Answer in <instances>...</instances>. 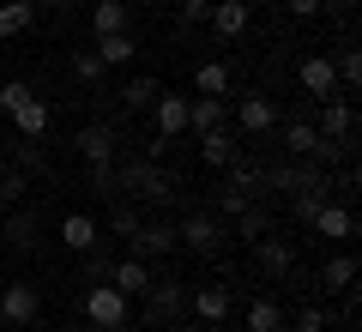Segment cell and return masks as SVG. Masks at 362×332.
I'll list each match as a JSON object with an SVG mask.
<instances>
[{
  "instance_id": "27",
  "label": "cell",
  "mask_w": 362,
  "mask_h": 332,
  "mask_svg": "<svg viewBox=\"0 0 362 332\" xmlns=\"http://www.w3.org/2000/svg\"><path fill=\"white\" fill-rule=\"evenodd\" d=\"M356 284V254H332L320 266V290H350Z\"/></svg>"
},
{
  "instance_id": "24",
  "label": "cell",
  "mask_w": 362,
  "mask_h": 332,
  "mask_svg": "<svg viewBox=\"0 0 362 332\" xmlns=\"http://www.w3.org/2000/svg\"><path fill=\"white\" fill-rule=\"evenodd\" d=\"M247 332H284V308L272 302V296H254L247 302Z\"/></svg>"
},
{
  "instance_id": "41",
  "label": "cell",
  "mask_w": 362,
  "mask_h": 332,
  "mask_svg": "<svg viewBox=\"0 0 362 332\" xmlns=\"http://www.w3.org/2000/svg\"><path fill=\"white\" fill-rule=\"evenodd\" d=\"M284 13L290 18H314V13H320V0H284Z\"/></svg>"
},
{
  "instance_id": "29",
  "label": "cell",
  "mask_w": 362,
  "mask_h": 332,
  "mask_svg": "<svg viewBox=\"0 0 362 332\" xmlns=\"http://www.w3.org/2000/svg\"><path fill=\"white\" fill-rule=\"evenodd\" d=\"M272 230V217H266V205H247V212H235V236H242V242H259V236Z\"/></svg>"
},
{
  "instance_id": "23",
  "label": "cell",
  "mask_w": 362,
  "mask_h": 332,
  "mask_svg": "<svg viewBox=\"0 0 362 332\" xmlns=\"http://www.w3.org/2000/svg\"><path fill=\"white\" fill-rule=\"evenodd\" d=\"M284 151H290V157H308V164H314V151H320V133H314V121H284Z\"/></svg>"
},
{
  "instance_id": "11",
  "label": "cell",
  "mask_w": 362,
  "mask_h": 332,
  "mask_svg": "<svg viewBox=\"0 0 362 332\" xmlns=\"http://www.w3.org/2000/svg\"><path fill=\"white\" fill-rule=\"evenodd\" d=\"M187 302H194V314L206 320V326H223L230 308H235V290H230V284H206V290H194Z\"/></svg>"
},
{
  "instance_id": "2",
  "label": "cell",
  "mask_w": 362,
  "mask_h": 332,
  "mask_svg": "<svg viewBox=\"0 0 362 332\" xmlns=\"http://www.w3.org/2000/svg\"><path fill=\"white\" fill-rule=\"evenodd\" d=\"M78 308H85V320L97 332H121L127 326V296H121L115 284H90V290L78 296Z\"/></svg>"
},
{
  "instance_id": "1",
  "label": "cell",
  "mask_w": 362,
  "mask_h": 332,
  "mask_svg": "<svg viewBox=\"0 0 362 332\" xmlns=\"http://www.w3.org/2000/svg\"><path fill=\"white\" fill-rule=\"evenodd\" d=\"M115 181H121V193H133V200H151V205H169L175 200V176H169L157 157H127V164L115 169Z\"/></svg>"
},
{
  "instance_id": "19",
  "label": "cell",
  "mask_w": 362,
  "mask_h": 332,
  "mask_svg": "<svg viewBox=\"0 0 362 332\" xmlns=\"http://www.w3.org/2000/svg\"><path fill=\"white\" fill-rule=\"evenodd\" d=\"M109 284H115L121 296H139L145 284H151V266H145L139 254H127V260H115V266H109Z\"/></svg>"
},
{
  "instance_id": "30",
  "label": "cell",
  "mask_w": 362,
  "mask_h": 332,
  "mask_svg": "<svg viewBox=\"0 0 362 332\" xmlns=\"http://www.w3.org/2000/svg\"><path fill=\"white\" fill-rule=\"evenodd\" d=\"M73 79H78V85H103V79H109L103 55H97V49H78L73 55Z\"/></svg>"
},
{
  "instance_id": "5",
  "label": "cell",
  "mask_w": 362,
  "mask_h": 332,
  "mask_svg": "<svg viewBox=\"0 0 362 332\" xmlns=\"http://www.w3.org/2000/svg\"><path fill=\"white\" fill-rule=\"evenodd\" d=\"M175 242H187L194 254H218V248H223V224L211 212H187L175 224Z\"/></svg>"
},
{
  "instance_id": "31",
  "label": "cell",
  "mask_w": 362,
  "mask_h": 332,
  "mask_svg": "<svg viewBox=\"0 0 362 332\" xmlns=\"http://www.w3.org/2000/svg\"><path fill=\"white\" fill-rule=\"evenodd\" d=\"M25 193H30V176H25V169H0V212L18 205Z\"/></svg>"
},
{
  "instance_id": "39",
  "label": "cell",
  "mask_w": 362,
  "mask_h": 332,
  "mask_svg": "<svg viewBox=\"0 0 362 332\" xmlns=\"http://www.w3.org/2000/svg\"><path fill=\"white\" fill-rule=\"evenodd\" d=\"M296 332H326V308H302V314H296Z\"/></svg>"
},
{
  "instance_id": "32",
  "label": "cell",
  "mask_w": 362,
  "mask_h": 332,
  "mask_svg": "<svg viewBox=\"0 0 362 332\" xmlns=\"http://www.w3.org/2000/svg\"><path fill=\"white\" fill-rule=\"evenodd\" d=\"M139 224H145V217H139V205H127V200H121V193H115V212H109V230H115L121 242H127V236L139 230Z\"/></svg>"
},
{
  "instance_id": "33",
  "label": "cell",
  "mask_w": 362,
  "mask_h": 332,
  "mask_svg": "<svg viewBox=\"0 0 362 332\" xmlns=\"http://www.w3.org/2000/svg\"><path fill=\"white\" fill-rule=\"evenodd\" d=\"M157 91H163V85H157V79H133V85L121 91V103H127L133 115H139V109H151V103H157Z\"/></svg>"
},
{
  "instance_id": "40",
  "label": "cell",
  "mask_w": 362,
  "mask_h": 332,
  "mask_svg": "<svg viewBox=\"0 0 362 332\" xmlns=\"http://www.w3.org/2000/svg\"><path fill=\"white\" fill-rule=\"evenodd\" d=\"M175 6H181V25H199V18H206V6H211V0H175Z\"/></svg>"
},
{
  "instance_id": "38",
  "label": "cell",
  "mask_w": 362,
  "mask_h": 332,
  "mask_svg": "<svg viewBox=\"0 0 362 332\" xmlns=\"http://www.w3.org/2000/svg\"><path fill=\"white\" fill-rule=\"evenodd\" d=\"M25 97H30V85H25V79H6V85H0V109H6V115H13V109H18Z\"/></svg>"
},
{
  "instance_id": "25",
  "label": "cell",
  "mask_w": 362,
  "mask_h": 332,
  "mask_svg": "<svg viewBox=\"0 0 362 332\" xmlns=\"http://www.w3.org/2000/svg\"><path fill=\"white\" fill-rule=\"evenodd\" d=\"M211 127H223V97L187 103V133H211Z\"/></svg>"
},
{
  "instance_id": "28",
  "label": "cell",
  "mask_w": 362,
  "mask_h": 332,
  "mask_svg": "<svg viewBox=\"0 0 362 332\" xmlns=\"http://www.w3.org/2000/svg\"><path fill=\"white\" fill-rule=\"evenodd\" d=\"M194 91H199V97H230V67H223V61H206V67L194 73Z\"/></svg>"
},
{
  "instance_id": "14",
  "label": "cell",
  "mask_w": 362,
  "mask_h": 332,
  "mask_svg": "<svg viewBox=\"0 0 362 332\" xmlns=\"http://www.w3.org/2000/svg\"><path fill=\"white\" fill-rule=\"evenodd\" d=\"M61 242L73 248V254H90V248L103 242V230H97V217H85V212H66V217H61Z\"/></svg>"
},
{
  "instance_id": "26",
  "label": "cell",
  "mask_w": 362,
  "mask_h": 332,
  "mask_svg": "<svg viewBox=\"0 0 362 332\" xmlns=\"http://www.w3.org/2000/svg\"><path fill=\"white\" fill-rule=\"evenodd\" d=\"M133 30H109V37H97V55H103V67H127L133 61Z\"/></svg>"
},
{
  "instance_id": "13",
  "label": "cell",
  "mask_w": 362,
  "mask_h": 332,
  "mask_svg": "<svg viewBox=\"0 0 362 332\" xmlns=\"http://www.w3.org/2000/svg\"><path fill=\"white\" fill-rule=\"evenodd\" d=\"M308 224L326 236V242H350V236H356V217H350V205H338V200H326Z\"/></svg>"
},
{
  "instance_id": "42",
  "label": "cell",
  "mask_w": 362,
  "mask_h": 332,
  "mask_svg": "<svg viewBox=\"0 0 362 332\" xmlns=\"http://www.w3.org/2000/svg\"><path fill=\"white\" fill-rule=\"evenodd\" d=\"M320 6H332V13H338V6H350V0H320Z\"/></svg>"
},
{
  "instance_id": "6",
  "label": "cell",
  "mask_w": 362,
  "mask_h": 332,
  "mask_svg": "<svg viewBox=\"0 0 362 332\" xmlns=\"http://www.w3.org/2000/svg\"><path fill=\"white\" fill-rule=\"evenodd\" d=\"M296 79H302V91H308L314 103H326V97H344V85H338V67L326 61V55H302Z\"/></svg>"
},
{
  "instance_id": "16",
  "label": "cell",
  "mask_w": 362,
  "mask_h": 332,
  "mask_svg": "<svg viewBox=\"0 0 362 332\" xmlns=\"http://www.w3.org/2000/svg\"><path fill=\"white\" fill-rule=\"evenodd\" d=\"M127 242H133V254H139V260H151V254H169V248H181V242H175V224H139V230H133Z\"/></svg>"
},
{
  "instance_id": "34",
  "label": "cell",
  "mask_w": 362,
  "mask_h": 332,
  "mask_svg": "<svg viewBox=\"0 0 362 332\" xmlns=\"http://www.w3.org/2000/svg\"><path fill=\"white\" fill-rule=\"evenodd\" d=\"M6 236H13V248H37V217L13 212V217H6Z\"/></svg>"
},
{
  "instance_id": "9",
  "label": "cell",
  "mask_w": 362,
  "mask_h": 332,
  "mask_svg": "<svg viewBox=\"0 0 362 332\" xmlns=\"http://www.w3.org/2000/svg\"><path fill=\"white\" fill-rule=\"evenodd\" d=\"M206 18H211V30H218L223 42H235V37H247V18H254V6H247V0H211Z\"/></svg>"
},
{
  "instance_id": "44",
  "label": "cell",
  "mask_w": 362,
  "mask_h": 332,
  "mask_svg": "<svg viewBox=\"0 0 362 332\" xmlns=\"http://www.w3.org/2000/svg\"><path fill=\"white\" fill-rule=\"evenodd\" d=\"M247 6H254V0H247Z\"/></svg>"
},
{
  "instance_id": "4",
  "label": "cell",
  "mask_w": 362,
  "mask_h": 332,
  "mask_svg": "<svg viewBox=\"0 0 362 332\" xmlns=\"http://www.w3.org/2000/svg\"><path fill=\"white\" fill-rule=\"evenodd\" d=\"M37 314H42V290L30 278H18V284L0 290V320H6V326H37Z\"/></svg>"
},
{
  "instance_id": "36",
  "label": "cell",
  "mask_w": 362,
  "mask_h": 332,
  "mask_svg": "<svg viewBox=\"0 0 362 332\" xmlns=\"http://www.w3.org/2000/svg\"><path fill=\"white\" fill-rule=\"evenodd\" d=\"M332 67H338V85H344V91H356V79H362V55H356V49H344Z\"/></svg>"
},
{
  "instance_id": "10",
  "label": "cell",
  "mask_w": 362,
  "mask_h": 332,
  "mask_svg": "<svg viewBox=\"0 0 362 332\" xmlns=\"http://www.w3.org/2000/svg\"><path fill=\"white\" fill-rule=\"evenodd\" d=\"M320 139H338V145H350V133H356V109H350V97H326V109H320Z\"/></svg>"
},
{
  "instance_id": "35",
  "label": "cell",
  "mask_w": 362,
  "mask_h": 332,
  "mask_svg": "<svg viewBox=\"0 0 362 332\" xmlns=\"http://www.w3.org/2000/svg\"><path fill=\"white\" fill-rule=\"evenodd\" d=\"M42 164H49L42 139H18V151H13V169H25V176H30V169H42Z\"/></svg>"
},
{
  "instance_id": "22",
  "label": "cell",
  "mask_w": 362,
  "mask_h": 332,
  "mask_svg": "<svg viewBox=\"0 0 362 332\" xmlns=\"http://www.w3.org/2000/svg\"><path fill=\"white\" fill-rule=\"evenodd\" d=\"M30 25H37V0H6V6H0V42L18 37V30H30Z\"/></svg>"
},
{
  "instance_id": "37",
  "label": "cell",
  "mask_w": 362,
  "mask_h": 332,
  "mask_svg": "<svg viewBox=\"0 0 362 332\" xmlns=\"http://www.w3.org/2000/svg\"><path fill=\"white\" fill-rule=\"evenodd\" d=\"M247 205H254V193H247V188H235V181H230V188L218 193V212H223V217H235V212H247Z\"/></svg>"
},
{
  "instance_id": "43",
  "label": "cell",
  "mask_w": 362,
  "mask_h": 332,
  "mask_svg": "<svg viewBox=\"0 0 362 332\" xmlns=\"http://www.w3.org/2000/svg\"><path fill=\"white\" fill-rule=\"evenodd\" d=\"M163 332H187V326H163Z\"/></svg>"
},
{
  "instance_id": "3",
  "label": "cell",
  "mask_w": 362,
  "mask_h": 332,
  "mask_svg": "<svg viewBox=\"0 0 362 332\" xmlns=\"http://www.w3.org/2000/svg\"><path fill=\"white\" fill-rule=\"evenodd\" d=\"M139 296H145V320H151L157 332H163V326H175V314L187 308V290H181V284H169V278H151Z\"/></svg>"
},
{
  "instance_id": "21",
  "label": "cell",
  "mask_w": 362,
  "mask_h": 332,
  "mask_svg": "<svg viewBox=\"0 0 362 332\" xmlns=\"http://www.w3.org/2000/svg\"><path fill=\"white\" fill-rule=\"evenodd\" d=\"M109 30H127V0H97L90 6V37H109Z\"/></svg>"
},
{
  "instance_id": "18",
  "label": "cell",
  "mask_w": 362,
  "mask_h": 332,
  "mask_svg": "<svg viewBox=\"0 0 362 332\" xmlns=\"http://www.w3.org/2000/svg\"><path fill=\"white\" fill-rule=\"evenodd\" d=\"M13 127H18V139H42V133H49V103H42L37 91L13 109Z\"/></svg>"
},
{
  "instance_id": "17",
  "label": "cell",
  "mask_w": 362,
  "mask_h": 332,
  "mask_svg": "<svg viewBox=\"0 0 362 332\" xmlns=\"http://www.w3.org/2000/svg\"><path fill=\"white\" fill-rule=\"evenodd\" d=\"M308 181H320V169L302 157V164H272L266 169V188H278V193H302Z\"/></svg>"
},
{
  "instance_id": "20",
  "label": "cell",
  "mask_w": 362,
  "mask_h": 332,
  "mask_svg": "<svg viewBox=\"0 0 362 332\" xmlns=\"http://www.w3.org/2000/svg\"><path fill=\"white\" fill-rule=\"evenodd\" d=\"M199 157H206L211 169H230L235 157H242V145H235L223 127H211V133H199Z\"/></svg>"
},
{
  "instance_id": "12",
  "label": "cell",
  "mask_w": 362,
  "mask_h": 332,
  "mask_svg": "<svg viewBox=\"0 0 362 332\" xmlns=\"http://www.w3.org/2000/svg\"><path fill=\"white\" fill-rule=\"evenodd\" d=\"M151 115H157V139H175V133H187V97L181 91H157Z\"/></svg>"
},
{
  "instance_id": "7",
  "label": "cell",
  "mask_w": 362,
  "mask_h": 332,
  "mask_svg": "<svg viewBox=\"0 0 362 332\" xmlns=\"http://www.w3.org/2000/svg\"><path fill=\"white\" fill-rule=\"evenodd\" d=\"M78 157H85L90 169H109L115 164V127H103V121H90V127H78Z\"/></svg>"
},
{
  "instance_id": "15",
  "label": "cell",
  "mask_w": 362,
  "mask_h": 332,
  "mask_svg": "<svg viewBox=\"0 0 362 332\" xmlns=\"http://www.w3.org/2000/svg\"><path fill=\"white\" fill-rule=\"evenodd\" d=\"M254 260H259V272H266V278H284L290 266H296V254H290V242H278V236H259L254 242Z\"/></svg>"
},
{
  "instance_id": "8",
  "label": "cell",
  "mask_w": 362,
  "mask_h": 332,
  "mask_svg": "<svg viewBox=\"0 0 362 332\" xmlns=\"http://www.w3.org/2000/svg\"><path fill=\"white\" fill-rule=\"evenodd\" d=\"M235 121H242V133H254V139H259V133L278 127V103H272L266 91H247V97L235 103Z\"/></svg>"
}]
</instances>
